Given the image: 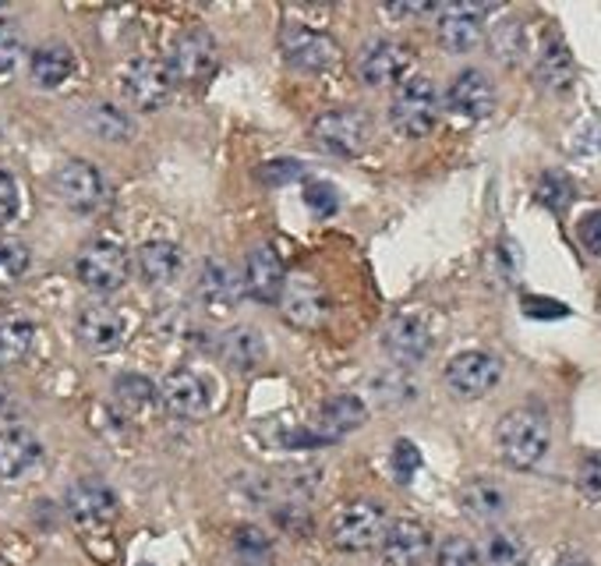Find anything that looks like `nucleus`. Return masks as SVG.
Segmentation results:
<instances>
[{
  "label": "nucleus",
  "instance_id": "dca6fc26",
  "mask_svg": "<svg viewBox=\"0 0 601 566\" xmlns=\"http://www.w3.org/2000/svg\"><path fill=\"white\" fill-rule=\"evenodd\" d=\"M160 400L163 408L177 418H199L209 411V382L191 368H174L167 372V379L160 382Z\"/></svg>",
  "mask_w": 601,
  "mask_h": 566
},
{
  "label": "nucleus",
  "instance_id": "cd10ccee",
  "mask_svg": "<svg viewBox=\"0 0 601 566\" xmlns=\"http://www.w3.org/2000/svg\"><path fill=\"white\" fill-rule=\"evenodd\" d=\"M28 74L39 89H60L74 74V54L68 47H39L28 57Z\"/></svg>",
  "mask_w": 601,
  "mask_h": 566
},
{
  "label": "nucleus",
  "instance_id": "423d86ee",
  "mask_svg": "<svg viewBox=\"0 0 601 566\" xmlns=\"http://www.w3.org/2000/svg\"><path fill=\"white\" fill-rule=\"evenodd\" d=\"M120 89H125V99L134 110L153 114L170 99L174 79H170V68L156 61V57H139V61H131L125 74H120Z\"/></svg>",
  "mask_w": 601,
  "mask_h": 566
},
{
  "label": "nucleus",
  "instance_id": "a19ab883",
  "mask_svg": "<svg viewBox=\"0 0 601 566\" xmlns=\"http://www.w3.org/2000/svg\"><path fill=\"white\" fill-rule=\"evenodd\" d=\"M22 61V39H19V28L11 22L0 19V74H11Z\"/></svg>",
  "mask_w": 601,
  "mask_h": 566
},
{
  "label": "nucleus",
  "instance_id": "72a5a7b5",
  "mask_svg": "<svg viewBox=\"0 0 601 566\" xmlns=\"http://www.w3.org/2000/svg\"><path fill=\"white\" fill-rule=\"evenodd\" d=\"M85 125L103 142H125L131 135V121L117 107H110V103H96V107L89 110Z\"/></svg>",
  "mask_w": 601,
  "mask_h": 566
},
{
  "label": "nucleus",
  "instance_id": "6e6552de",
  "mask_svg": "<svg viewBox=\"0 0 601 566\" xmlns=\"http://www.w3.org/2000/svg\"><path fill=\"white\" fill-rule=\"evenodd\" d=\"M280 311L291 326H297V330H319L329 316V297H326V287L319 283V276H311V273L287 276L283 294H280Z\"/></svg>",
  "mask_w": 601,
  "mask_h": 566
},
{
  "label": "nucleus",
  "instance_id": "ddd939ff",
  "mask_svg": "<svg viewBox=\"0 0 601 566\" xmlns=\"http://www.w3.org/2000/svg\"><path fill=\"white\" fill-rule=\"evenodd\" d=\"M503 376L499 357L488 351H463L446 365V382L457 397H485Z\"/></svg>",
  "mask_w": 601,
  "mask_h": 566
},
{
  "label": "nucleus",
  "instance_id": "c9c22d12",
  "mask_svg": "<svg viewBox=\"0 0 601 566\" xmlns=\"http://www.w3.org/2000/svg\"><path fill=\"white\" fill-rule=\"evenodd\" d=\"M534 196H538L541 205H549L552 213H563L569 205V199H574V188H569V181H566V177H559V174H541Z\"/></svg>",
  "mask_w": 601,
  "mask_h": 566
},
{
  "label": "nucleus",
  "instance_id": "de8ad7c7",
  "mask_svg": "<svg viewBox=\"0 0 601 566\" xmlns=\"http://www.w3.org/2000/svg\"><path fill=\"white\" fill-rule=\"evenodd\" d=\"M552 566H591L588 559H584L580 553H563L559 559H555Z\"/></svg>",
  "mask_w": 601,
  "mask_h": 566
},
{
  "label": "nucleus",
  "instance_id": "f704fd0d",
  "mask_svg": "<svg viewBox=\"0 0 601 566\" xmlns=\"http://www.w3.org/2000/svg\"><path fill=\"white\" fill-rule=\"evenodd\" d=\"M28 266H33L28 248L14 237H0V287H14L28 273Z\"/></svg>",
  "mask_w": 601,
  "mask_h": 566
},
{
  "label": "nucleus",
  "instance_id": "473e14b6",
  "mask_svg": "<svg viewBox=\"0 0 601 566\" xmlns=\"http://www.w3.org/2000/svg\"><path fill=\"white\" fill-rule=\"evenodd\" d=\"M114 400L120 404V411L125 414H145L149 408H153L156 400V386L149 382L145 376H134V372H125V376H117L114 382Z\"/></svg>",
  "mask_w": 601,
  "mask_h": 566
},
{
  "label": "nucleus",
  "instance_id": "7ed1b4c3",
  "mask_svg": "<svg viewBox=\"0 0 601 566\" xmlns=\"http://www.w3.org/2000/svg\"><path fill=\"white\" fill-rule=\"evenodd\" d=\"M435 117H439V93H435L432 79L425 74H411L403 79L389 103V121L408 139H421L435 128Z\"/></svg>",
  "mask_w": 601,
  "mask_h": 566
},
{
  "label": "nucleus",
  "instance_id": "39448f33",
  "mask_svg": "<svg viewBox=\"0 0 601 566\" xmlns=\"http://www.w3.org/2000/svg\"><path fill=\"white\" fill-rule=\"evenodd\" d=\"M74 273H79V283L93 294H114L128 283L131 276V259L128 251L117 241H93L82 248L79 262H74Z\"/></svg>",
  "mask_w": 601,
  "mask_h": 566
},
{
  "label": "nucleus",
  "instance_id": "4468645a",
  "mask_svg": "<svg viewBox=\"0 0 601 566\" xmlns=\"http://www.w3.org/2000/svg\"><path fill=\"white\" fill-rule=\"evenodd\" d=\"M408 68H411V50L393 39H375L357 57V79L372 89H382L393 82L400 85Z\"/></svg>",
  "mask_w": 601,
  "mask_h": 566
},
{
  "label": "nucleus",
  "instance_id": "c03bdc74",
  "mask_svg": "<svg viewBox=\"0 0 601 566\" xmlns=\"http://www.w3.org/2000/svg\"><path fill=\"white\" fill-rule=\"evenodd\" d=\"M19 181L8 174V170H0V227H8V223L19 216Z\"/></svg>",
  "mask_w": 601,
  "mask_h": 566
},
{
  "label": "nucleus",
  "instance_id": "e433bc0d",
  "mask_svg": "<svg viewBox=\"0 0 601 566\" xmlns=\"http://www.w3.org/2000/svg\"><path fill=\"white\" fill-rule=\"evenodd\" d=\"M435 566H478V549L471 539L463 534H453L446 539L439 549H435Z\"/></svg>",
  "mask_w": 601,
  "mask_h": 566
},
{
  "label": "nucleus",
  "instance_id": "2f4dec72",
  "mask_svg": "<svg viewBox=\"0 0 601 566\" xmlns=\"http://www.w3.org/2000/svg\"><path fill=\"white\" fill-rule=\"evenodd\" d=\"M234 559L237 566H273V542H269V534L262 528H237L234 531Z\"/></svg>",
  "mask_w": 601,
  "mask_h": 566
},
{
  "label": "nucleus",
  "instance_id": "2eb2a0df",
  "mask_svg": "<svg viewBox=\"0 0 601 566\" xmlns=\"http://www.w3.org/2000/svg\"><path fill=\"white\" fill-rule=\"evenodd\" d=\"M74 333H79L82 347H89L93 354H107L125 344L128 322L114 305H85L79 311V322H74Z\"/></svg>",
  "mask_w": 601,
  "mask_h": 566
},
{
  "label": "nucleus",
  "instance_id": "9b49d317",
  "mask_svg": "<svg viewBox=\"0 0 601 566\" xmlns=\"http://www.w3.org/2000/svg\"><path fill=\"white\" fill-rule=\"evenodd\" d=\"M68 517L74 520L79 528L85 531H96V528H107L110 520L117 517V496L107 482L99 479H79L68 488Z\"/></svg>",
  "mask_w": 601,
  "mask_h": 566
},
{
  "label": "nucleus",
  "instance_id": "412c9836",
  "mask_svg": "<svg viewBox=\"0 0 601 566\" xmlns=\"http://www.w3.org/2000/svg\"><path fill=\"white\" fill-rule=\"evenodd\" d=\"M446 103H449V110L468 117V121H481V117H488L495 110V89L478 68H468L449 82Z\"/></svg>",
  "mask_w": 601,
  "mask_h": 566
},
{
  "label": "nucleus",
  "instance_id": "4be33fe9",
  "mask_svg": "<svg viewBox=\"0 0 601 566\" xmlns=\"http://www.w3.org/2000/svg\"><path fill=\"white\" fill-rule=\"evenodd\" d=\"M199 297L213 316H227L237 308V280L227 262L209 259L199 273Z\"/></svg>",
  "mask_w": 601,
  "mask_h": 566
},
{
  "label": "nucleus",
  "instance_id": "0eeeda50",
  "mask_svg": "<svg viewBox=\"0 0 601 566\" xmlns=\"http://www.w3.org/2000/svg\"><path fill=\"white\" fill-rule=\"evenodd\" d=\"M280 50L287 57V64L297 71H326L337 64L340 47L329 39L322 28L300 25V22H287L280 33Z\"/></svg>",
  "mask_w": 601,
  "mask_h": 566
},
{
  "label": "nucleus",
  "instance_id": "79ce46f5",
  "mask_svg": "<svg viewBox=\"0 0 601 566\" xmlns=\"http://www.w3.org/2000/svg\"><path fill=\"white\" fill-rule=\"evenodd\" d=\"M417 468H421V450L411 439H400L393 446V474H397V482H411L417 474Z\"/></svg>",
  "mask_w": 601,
  "mask_h": 566
},
{
  "label": "nucleus",
  "instance_id": "5701e85b",
  "mask_svg": "<svg viewBox=\"0 0 601 566\" xmlns=\"http://www.w3.org/2000/svg\"><path fill=\"white\" fill-rule=\"evenodd\" d=\"M220 354L234 372H251L266 362V340L255 326H231L220 337Z\"/></svg>",
  "mask_w": 601,
  "mask_h": 566
},
{
  "label": "nucleus",
  "instance_id": "4c0bfd02",
  "mask_svg": "<svg viewBox=\"0 0 601 566\" xmlns=\"http://www.w3.org/2000/svg\"><path fill=\"white\" fill-rule=\"evenodd\" d=\"M305 205L315 216H333L340 210V191L329 181H308L305 185Z\"/></svg>",
  "mask_w": 601,
  "mask_h": 566
},
{
  "label": "nucleus",
  "instance_id": "6ab92c4d",
  "mask_svg": "<svg viewBox=\"0 0 601 566\" xmlns=\"http://www.w3.org/2000/svg\"><path fill=\"white\" fill-rule=\"evenodd\" d=\"M382 351L393 357L400 368H411L417 362H425L432 351V337L425 330V322L414 316H397L389 319V326L382 330Z\"/></svg>",
  "mask_w": 601,
  "mask_h": 566
},
{
  "label": "nucleus",
  "instance_id": "f257e3e1",
  "mask_svg": "<svg viewBox=\"0 0 601 566\" xmlns=\"http://www.w3.org/2000/svg\"><path fill=\"white\" fill-rule=\"evenodd\" d=\"M495 443H499V453L509 468L528 471L534 464H541L549 453L552 432H549V418L534 408H517L503 414L499 428H495Z\"/></svg>",
  "mask_w": 601,
  "mask_h": 566
},
{
  "label": "nucleus",
  "instance_id": "a211bd4d",
  "mask_svg": "<svg viewBox=\"0 0 601 566\" xmlns=\"http://www.w3.org/2000/svg\"><path fill=\"white\" fill-rule=\"evenodd\" d=\"M488 8L485 4H439V43L449 54H468L481 43V14Z\"/></svg>",
  "mask_w": 601,
  "mask_h": 566
},
{
  "label": "nucleus",
  "instance_id": "aec40b11",
  "mask_svg": "<svg viewBox=\"0 0 601 566\" xmlns=\"http://www.w3.org/2000/svg\"><path fill=\"white\" fill-rule=\"evenodd\" d=\"M43 460V443L22 425L0 428V482H19Z\"/></svg>",
  "mask_w": 601,
  "mask_h": 566
},
{
  "label": "nucleus",
  "instance_id": "58836bf2",
  "mask_svg": "<svg viewBox=\"0 0 601 566\" xmlns=\"http://www.w3.org/2000/svg\"><path fill=\"white\" fill-rule=\"evenodd\" d=\"M276 524L294 534V539H305V534H311V514L305 503H280L276 506Z\"/></svg>",
  "mask_w": 601,
  "mask_h": 566
},
{
  "label": "nucleus",
  "instance_id": "393cba45",
  "mask_svg": "<svg viewBox=\"0 0 601 566\" xmlns=\"http://www.w3.org/2000/svg\"><path fill=\"white\" fill-rule=\"evenodd\" d=\"M368 422V408L365 400L354 397V393H337L329 397L322 411H319V428H322V439H337V436H347V432L361 428Z\"/></svg>",
  "mask_w": 601,
  "mask_h": 566
},
{
  "label": "nucleus",
  "instance_id": "b1692460",
  "mask_svg": "<svg viewBox=\"0 0 601 566\" xmlns=\"http://www.w3.org/2000/svg\"><path fill=\"white\" fill-rule=\"evenodd\" d=\"M139 276L145 283H153V287H163V283H174L185 270V256H180V248L174 241H149L139 248Z\"/></svg>",
  "mask_w": 601,
  "mask_h": 566
},
{
  "label": "nucleus",
  "instance_id": "20e7f679",
  "mask_svg": "<svg viewBox=\"0 0 601 566\" xmlns=\"http://www.w3.org/2000/svg\"><path fill=\"white\" fill-rule=\"evenodd\" d=\"M372 139V125L361 110L340 107V110H326L311 121V142L329 156L351 160L365 153V145Z\"/></svg>",
  "mask_w": 601,
  "mask_h": 566
},
{
  "label": "nucleus",
  "instance_id": "f03ea898",
  "mask_svg": "<svg viewBox=\"0 0 601 566\" xmlns=\"http://www.w3.org/2000/svg\"><path fill=\"white\" fill-rule=\"evenodd\" d=\"M386 510L372 499H354L343 503L340 510L329 520V542H333L340 553H368L382 542L386 534Z\"/></svg>",
  "mask_w": 601,
  "mask_h": 566
},
{
  "label": "nucleus",
  "instance_id": "ea45409f",
  "mask_svg": "<svg viewBox=\"0 0 601 566\" xmlns=\"http://www.w3.org/2000/svg\"><path fill=\"white\" fill-rule=\"evenodd\" d=\"M300 174H305L300 160H269V163H262V167H259V181L269 185V188H280V185L297 181Z\"/></svg>",
  "mask_w": 601,
  "mask_h": 566
},
{
  "label": "nucleus",
  "instance_id": "bb28decb",
  "mask_svg": "<svg viewBox=\"0 0 601 566\" xmlns=\"http://www.w3.org/2000/svg\"><path fill=\"white\" fill-rule=\"evenodd\" d=\"M538 79L545 89H552V93H566V89L574 85L577 68L563 39H555V36L545 39V47L538 54Z\"/></svg>",
  "mask_w": 601,
  "mask_h": 566
},
{
  "label": "nucleus",
  "instance_id": "f3484780",
  "mask_svg": "<svg viewBox=\"0 0 601 566\" xmlns=\"http://www.w3.org/2000/svg\"><path fill=\"white\" fill-rule=\"evenodd\" d=\"M283 283H287V273H283L280 251L273 245H255L245 259V294L262 305H273L280 302Z\"/></svg>",
  "mask_w": 601,
  "mask_h": 566
},
{
  "label": "nucleus",
  "instance_id": "a878e982",
  "mask_svg": "<svg viewBox=\"0 0 601 566\" xmlns=\"http://www.w3.org/2000/svg\"><path fill=\"white\" fill-rule=\"evenodd\" d=\"M460 506L478 524H492L506 514V493L488 479H471L460 488Z\"/></svg>",
  "mask_w": 601,
  "mask_h": 566
},
{
  "label": "nucleus",
  "instance_id": "09e8293b",
  "mask_svg": "<svg viewBox=\"0 0 601 566\" xmlns=\"http://www.w3.org/2000/svg\"><path fill=\"white\" fill-rule=\"evenodd\" d=\"M8 411V397H4V390H0V414Z\"/></svg>",
  "mask_w": 601,
  "mask_h": 566
},
{
  "label": "nucleus",
  "instance_id": "8fccbe9b",
  "mask_svg": "<svg viewBox=\"0 0 601 566\" xmlns=\"http://www.w3.org/2000/svg\"><path fill=\"white\" fill-rule=\"evenodd\" d=\"M142 566H149V563H142Z\"/></svg>",
  "mask_w": 601,
  "mask_h": 566
},
{
  "label": "nucleus",
  "instance_id": "37998d69",
  "mask_svg": "<svg viewBox=\"0 0 601 566\" xmlns=\"http://www.w3.org/2000/svg\"><path fill=\"white\" fill-rule=\"evenodd\" d=\"M577 485L580 493L588 499H601V450L588 453L580 460V471H577Z\"/></svg>",
  "mask_w": 601,
  "mask_h": 566
},
{
  "label": "nucleus",
  "instance_id": "a18cd8bd",
  "mask_svg": "<svg viewBox=\"0 0 601 566\" xmlns=\"http://www.w3.org/2000/svg\"><path fill=\"white\" fill-rule=\"evenodd\" d=\"M523 311L531 319H566L569 308L563 302H552V297H523Z\"/></svg>",
  "mask_w": 601,
  "mask_h": 566
},
{
  "label": "nucleus",
  "instance_id": "f8f14e48",
  "mask_svg": "<svg viewBox=\"0 0 601 566\" xmlns=\"http://www.w3.org/2000/svg\"><path fill=\"white\" fill-rule=\"evenodd\" d=\"M379 553L386 566H421L432 556V531L411 517L389 520L379 542Z\"/></svg>",
  "mask_w": 601,
  "mask_h": 566
},
{
  "label": "nucleus",
  "instance_id": "c85d7f7f",
  "mask_svg": "<svg viewBox=\"0 0 601 566\" xmlns=\"http://www.w3.org/2000/svg\"><path fill=\"white\" fill-rule=\"evenodd\" d=\"M36 344V322L25 316L0 319V368L22 365Z\"/></svg>",
  "mask_w": 601,
  "mask_h": 566
},
{
  "label": "nucleus",
  "instance_id": "7c9ffc66",
  "mask_svg": "<svg viewBox=\"0 0 601 566\" xmlns=\"http://www.w3.org/2000/svg\"><path fill=\"white\" fill-rule=\"evenodd\" d=\"M528 545H523L514 531H495L488 542L481 545L478 566H528Z\"/></svg>",
  "mask_w": 601,
  "mask_h": 566
},
{
  "label": "nucleus",
  "instance_id": "c756f323",
  "mask_svg": "<svg viewBox=\"0 0 601 566\" xmlns=\"http://www.w3.org/2000/svg\"><path fill=\"white\" fill-rule=\"evenodd\" d=\"M368 393L379 400L382 408H400V404H411V400L417 397V382L408 376V368L389 365L379 372V376H372Z\"/></svg>",
  "mask_w": 601,
  "mask_h": 566
},
{
  "label": "nucleus",
  "instance_id": "49530a36",
  "mask_svg": "<svg viewBox=\"0 0 601 566\" xmlns=\"http://www.w3.org/2000/svg\"><path fill=\"white\" fill-rule=\"evenodd\" d=\"M577 237H580V245L591 251V256H601V210L588 213L577 223Z\"/></svg>",
  "mask_w": 601,
  "mask_h": 566
},
{
  "label": "nucleus",
  "instance_id": "9d476101",
  "mask_svg": "<svg viewBox=\"0 0 601 566\" xmlns=\"http://www.w3.org/2000/svg\"><path fill=\"white\" fill-rule=\"evenodd\" d=\"M54 188L60 202L71 205L74 213H96L103 199H107L103 174L89 160H68L64 167L54 174Z\"/></svg>",
  "mask_w": 601,
  "mask_h": 566
},
{
  "label": "nucleus",
  "instance_id": "1a4fd4ad",
  "mask_svg": "<svg viewBox=\"0 0 601 566\" xmlns=\"http://www.w3.org/2000/svg\"><path fill=\"white\" fill-rule=\"evenodd\" d=\"M220 64V47L216 39L205 33V28H191L185 33L170 50V79L174 82H185V85H199L205 82L209 74L216 71Z\"/></svg>",
  "mask_w": 601,
  "mask_h": 566
}]
</instances>
